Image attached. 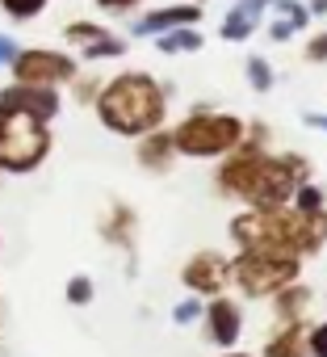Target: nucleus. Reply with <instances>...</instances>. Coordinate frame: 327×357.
Segmentation results:
<instances>
[{"label": "nucleus", "mask_w": 327, "mask_h": 357, "mask_svg": "<svg viewBox=\"0 0 327 357\" xmlns=\"http://www.w3.org/2000/svg\"><path fill=\"white\" fill-rule=\"evenodd\" d=\"M88 298H93V282H88V278H72V282H67V303L84 307Z\"/></svg>", "instance_id": "15"}, {"label": "nucleus", "mask_w": 327, "mask_h": 357, "mask_svg": "<svg viewBox=\"0 0 327 357\" xmlns=\"http://www.w3.org/2000/svg\"><path fill=\"white\" fill-rule=\"evenodd\" d=\"M122 51H126V43L122 38H109V34L84 43V59H109V55H122Z\"/></svg>", "instance_id": "13"}, {"label": "nucleus", "mask_w": 327, "mask_h": 357, "mask_svg": "<svg viewBox=\"0 0 327 357\" xmlns=\"http://www.w3.org/2000/svg\"><path fill=\"white\" fill-rule=\"evenodd\" d=\"M164 151H168V139H164V135H151V139L143 143V160H147V164H159Z\"/></svg>", "instance_id": "17"}, {"label": "nucleus", "mask_w": 327, "mask_h": 357, "mask_svg": "<svg viewBox=\"0 0 327 357\" xmlns=\"http://www.w3.org/2000/svg\"><path fill=\"white\" fill-rule=\"evenodd\" d=\"M159 47H164V51H193V47H202V38L181 30V34H173V38H159Z\"/></svg>", "instance_id": "16"}, {"label": "nucleus", "mask_w": 327, "mask_h": 357, "mask_svg": "<svg viewBox=\"0 0 327 357\" xmlns=\"http://www.w3.org/2000/svg\"><path fill=\"white\" fill-rule=\"evenodd\" d=\"M310 344H314V353H319V357H327V324L314 332V340H310Z\"/></svg>", "instance_id": "22"}, {"label": "nucleus", "mask_w": 327, "mask_h": 357, "mask_svg": "<svg viewBox=\"0 0 327 357\" xmlns=\"http://www.w3.org/2000/svg\"><path fill=\"white\" fill-rule=\"evenodd\" d=\"M97 114L109 130L118 135H143V130H155L159 118H164V97L155 89L151 76L143 72H126L118 80H109L97 97Z\"/></svg>", "instance_id": "1"}, {"label": "nucleus", "mask_w": 327, "mask_h": 357, "mask_svg": "<svg viewBox=\"0 0 327 357\" xmlns=\"http://www.w3.org/2000/svg\"><path fill=\"white\" fill-rule=\"evenodd\" d=\"M101 9H109V13H122V9H130V5H138V0H97Z\"/></svg>", "instance_id": "21"}, {"label": "nucleus", "mask_w": 327, "mask_h": 357, "mask_svg": "<svg viewBox=\"0 0 327 357\" xmlns=\"http://www.w3.org/2000/svg\"><path fill=\"white\" fill-rule=\"evenodd\" d=\"M185 22H198V9H193V5H181V9H159V13L143 17L134 30H138V34H159V30H168V26H185Z\"/></svg>", "instance_id": "9"}, {"label": "nucleus", "mask_w": 327, "mask_h": 357, "mask_svg": "<svg viewBox=\"0 0 327 357\" xmlns=\"http://www.w3.org/2000/svg\"><path fill=\"white\" fill-rule=\"evenodd\" d=\"M298 206H302V215H314V206H319V190H302Z\"/></svg>", "instance_id": "20"}, {"label": "nucleus", "mask_w": 327, "mask_h": 357, "mask_svg": "<svg viewBox=\"0 0 327 357\" xmlns=\"http://www.w3.org/2000/svg\"><path fill=\"white\" fill-rule=\"evenodd\" d=\"M63 34H67V43H80V47H84V43H93V38H101L105 30H101V26H93V22H72V26H67Z\"/></svg>", "instance_id": "14"}, {"label": "nucleus", "mask_w": 327, "mask_h": 357, "mask_svg": "<svg viewBox=\"0 0 327 357\" xmlns=\"http://www.w3.org/2000/svg\"><path fill=\"white\" fill-rule=\"evenodd\" d=\"M51 151V130L38 118H0V172H34Z\"/></svg>", "instance_id": "2"}, {"label": "nucleus", "mask_w": 327, "mask_h": 357, "mask_svg": "<svg viewBox=\"0 0 327 357\" xmlns=\"http://www.w3.org/2000/svg\"><path fill=\"white\" fill-rule=\"evenodd\" d=\"M210 319H214V336H218L223 344H231V340L239 336V311H235L231 303H214V307H210Z\"/></svg>", "instance_id": "10"}, {"label": "nucleus", "mask_w": 327, "mask_h": 357, "mask_svg": "<svg viewBox=\"0 0 327 357\" xmlns=\"http://www.w3.org/2000/svg\"><path fill=\"white\" fill-rule=\"evenodd\" d=\"M9 114H26V118H38V122H51L59 114V93L47 89V84H9L0 89V118Z\"/></svg>", "instance_id": "7"}, {"label": "nucleus", "mask_w": 327, "mask_h": 357, "mask_svg": "<svg viewBox=\"0 0 327 357\" xmlns=\"http://www.w3.org/2000/svg\"><path fill=\"white\" fill-rule=\"evenodd\" d=\"M223 185L227 190H235V194H244V198H256L260 206H277L285 194H289V185H294V176H289V168L285 164H273V160H264V155H239L235 164H227V172H223Z\"/></svg>", "instance_id": "3"}, {"label": "nucleus", "mask_w": 327, "mask_h": 357, "mask_svg": "<svg viewBox=\"0 0 327 357\" xmlns=\"http://www.w3.org/2000/svg\"><path fill=\"white\" fill-rule=\"evenodd\" d=\"M9 68H13V80H17V84H47V89H55V84H63V80H76V63H72L67 55L42 51V47L17 51V59H13Z\"/></svg>", "instance_id": "4"}, {"label": "nucleus", "mask_w": 327, "mask_h": 357, "mask_svg": "<svg viewBox=\"0 0 327 357\" xmlns=\"http://www.w3.org/2000/svg\"><path fill=\"white\" fill-rule=\"evenodd\" d=\"M198 315V307L193 303H185V307H177V319H193Z\"/></svg>", "instance_id": "24"}, {"label": "nucleus", "mask_w": 327, "mask_h": 357, "mask_svg": "<svg viewBox=\"0 0 327 357\" xmlns=\"http://www.w3.org/2000/svg\"><path fill=\"white\" fill-rule=\"evenodd\" d=\"M252 80H256V84H260V89H264V84H269V68H264V63H260V59H256V63H252Z\"/></svg>", "instance_id": "23"}, {"label": "nucleus", "mask_w": 327, "mask_h": 357, "mask_svg": "<svg viewBox=\"0 0 327 357\" xmlns=\"http://www.w3.org/2000/svg\"><path fill=\"white\" fill-rule=\"evenodd\" d=\"M17 51H22V47H17L9 34H0V68H9V63L17 59Z\"/></svg>", "instance_id": "19"}, {"label": "nucleus", "mask_w": 327, "mask_h": 357, "mask_svg": "<svg viewBox=\"0 0 327 357\" xmlns=\"http://www.w3.org/2000/svg\"><path fill=\"white\" fill-rule=\"evenodd\" d=\"M0 9H5L13 22H30L47 9V0H0Z\"/></svg>", "instance_id": "12"}, {"label": "nucleus", "mask_w": 327, "mask_h": 357, "mask_svg": "<svg viewBox=\"0 0 327 357\" xmlns=\"http://www.w3.org/2000/svg\"><path fill=\"white\" fill-rule=\"evenodd\" d=\"M239 139V122L235 118H189L181 130H177V147L189 151V155H210V151H223Z\"/></svg>", "instance_id": "5"}, {"label": "nucleus", "mask_w": 327, "mask_h": 357, "mask_svg": "<svg viewBox=\"0 0 327 357\" xmlns=\"http://www.w3.org/2000/svg\"><path fill=\"white\" fill-rule=\"evenodd\" d=\"M298 269V261H289V252H277V248H252L244 261H239V282L252 290V294H264L281 282H289Z\"/></svg>", "instance_id": "6"}, {"label": "nucleus", "mask_w": 327, "mask_h": 357, "mask_svg": "<svg viewBox=\"0 0 327 357\" xmlns=\"http://www.w3.org/2000/svg\"><path fill=\"white\" fill-rule=\"evenodd\" d=\"M256 17H260V0H252V5L235 9V13H231V22H227V38H244V34L256 26Z\"/></svg>", "instance_id": "11"}, {"label": "nucleus", "mask_w": 327, "mask_h": 357, "mask_svg": "<svg viewBox=\"0 0 327 357\" xmlns=\"http://www.w3.org/2000/svg\"><path fill=\"white\" fill-rule=\"evenodd\" d=\"M310 55H314V59H323V55H327V38H323V43H314V47H310Z\"/></svg>", "instance_id": "25"}, {"label": "nucleus", "mask_w": 327, "mask_h": 357, "mask_svg": "<svg viewBox=\"0 0 327 357\" xmlns=\"http://www.w3.org/2000/svg\"><path fill=\"white\" fill-rule=\"evenodd\" d=\"M269 357H298V336H294V332H289V336H285V340H277V344H273V349H269Z\"/></svg>", "instance_id": "18"}, {"label": "nucleus", "mask_w": 327, "mask_h": 357, "mask_svg": "<svg viewBox=\"0 0 327 357\" xmlns=\"http://www.w3.org/2000/svg\"><path fill=\"white\" fill-rule=\"evenodd\" d=\"M223 278H227V269H223L214 257H198V261L185 269V282H189L193 290H218Z\"/></svg>", "instance_id": "8"}]
</instances>
